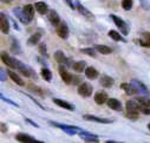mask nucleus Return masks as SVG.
I'll use <instances>...</instances> for the list:
<instances>
[{"label": "nucleus", "mask_w": 150, "mask_h": 143, "mask_svg": "<svg viewBox=\"0 0 150 143\" xmlns=\"http://www.w3.org/2000/svg\"><path fill=\"white\" fill-rule=\"evenodd\" d=\"M76 10L84 17V18H86L88 20H90V21H93L95 20V16L86 8V7H84L82 4H79V3H77V7H76Z\"/></svg>", "instance_id": "nucleus-12"}, {"label": "nucleus", "mask_w": 150, "mask_h": 143, "mask_svg": "<svg viewBox=\"0 0 150 143\" xmlns=\"http://www.w3.org/2000/svg\"><path fill=\"white\" fill-rule=\"evenodd\" d=\"M53 57H54V59H56L57 63H59V64H64V65H66V62H67V59H69L62 50H57V51L54 52Z\"/></svg>", "instance_id": "nucleus-28"}, {"label": "nucleus", "mask_w": 150, "mask_h": 143, "mask_svg": "<svg viewBox=\"0 0 150 143\" xmlns=\"http://www.w3.org/2000/svg\"><path fill=\"white\" fill-rule=\"evenodd\" d=\"M0 59L3 60V63L5 65H7V67L12 69V70H17V63H18V59L10 56L8 52L6 51H1L0 52Z\"/></svg>", "instance_id": "nucleus-3"}, {"label": "nucleus", "mask_w": 150, "mask_h": 143, "mask_svg": "<svg viewBox=\"0 0 150 143\" xmlns=\"http://www.w3.org/2000/svg\"><path fill=\"white\" fill-rule=\"evenodd\" d=\"M137 101H138L141 104H143V105H148V106H150V99H149L148 97H138Z\"/></svg>", "instance_id": "nucleus-40"}, {"label": "nucleus", "mask_w": 150, "mask_h": 143, "mask_svg": "<svg viewBox=\"0 0 150 143\" xmlns=\"http://www.w3.org/2000/svg\"><path fill=\"white\" fill-rule=\"evenodd\" d=\"M53 103H56V105L60 106V108H63L65 110H69V111L74 110V105H72L71 103H69L66 101H63V99H59V98H53Z\"/></svg>", "instance_id": "nucleus-15"}, {"label": "nucleus", "mask_w": 150, "mask_h": 143, "mask_svg": "<svg viewBox=\"0 0 150 143\" xmlns=\"http://www.w3.org/2000/svg\"><path fill=\"white\" fill-rule=\"evenodd\" d=\"M64 1L66 3V5L71 8V10H76V6L73 5V3H72V0H64Z\"/></svg>", "instance_id": "nucleus-44"}, {"label": "nucleus", "mask_w": 150, "mask_h": 143, "mask_svg": "<svg viewBox=\"0 0 150 143\" xmlns=\"http://www.w3.org/2000/svg\"><path fill=\"white\" fill-rule=\"evenodd\" d=\"M38 50H39V53H40L43 57H47V46H46L45 43H39Z\"/></svg>", "instance_id": "nucleus-35"}, {"label": "nucleus", "mask_w": 150, "mask_h": 143, "mask_svg": "<svg viewBox=\"0 0 150 143\" xmlns=\"http://www.w3.org/2000/svg\"><path fill=\"white\" fill-rule=\"evenodd\" d=\"M121 89L124 90V91L127 92V95H130V96L138 93L137 89L135 88V85H134L132 83H122V84H121Z\"/></svg>", "instance_id": "nucleus-21"}, {"label": "nucleus", "mask_w": 150, "mask_h": 143, "mask_svg": "<svg viewBox=\"0 0 150 143\" xmlns=\"http://www.w3.org/2000/svg\"><path fill=\"white\" fill-rule=\"evenodd\" d=\"M132 0H122V7L125 10V11H130L132 8Z\"/></svg>", "instance_id": "nucleus-36"}, {"label": "nucleus", "mask_w": 150, "mask_h": 143, "mask_svg": "<svg viewBox=\"0 0 150 143\" xmlns=\"http://www.w3.org/2000/svg\"><path fill=\"white\" fill-rule=\"evenodd\" d=\"M106 104H108V106L110 109L116 110V111H122V109H123L122 108V103L118 99H116V98H109Z\"/></svg>", "instance_id": "nucleus-17"}, {"label": "nucleus", "mask_w": 150, "mask_h": 143, "mask_svg": "<svg viewBox=\"0 0 150 143\" xmlns=\"http://www.w3.org/2000/svg\"><path fill=\"white\" fill-rule=\"evenodd\" d=\"M34 7H35V11L38 12L39 14H42V16L47 14V12L50 11L47 4L44 3V1H37V3L34 4Z\"/></svg>", "instance_id": "nucleus-19"}, {"label": "nucleus", "mask_w": 150, "mask_h": 143, "mask_svg": "<svg viewBox=\"0 0 150 143\" xmlns=\"http://www.w3.org/2000/svg\"><path fill=\"white\" fill-rule=\"evenodd\" d=\"M56 33L58 34V37L62 39H67L70 35V30L69 26L65 21H60L57 26H56Z\"/></svg>", "instance_id": "nucleus-5"}, {"label": "nucleus", "mask_w": 150, "mask_h": 143, "mask_svg": "<svg viewBox=\"0 0 150 143\" xmlns=\"http://www.w3.org/2000/svg\"><path fill=\"white\" fill-rule=\"evenodd\" d=\"M81 52H82V53H85V55H88V56H90V57H93V58H95L96 55H97V53H96L97 51H96L95 47H85V49H82Z\"/></svg>", "instance_id": "nucleus-34"}, {"label": "nucleus", "mask_w": 150, "mask_h": 143, "mask_svg": "<svg viewBox=\"0 0 150 143\" xmlns=\"http://www.w3.org/2000/svg\"><path fill=\"white\" fill-rule=\"evenodd\" d=\"M84 72H85V77L89 78V79H91V81L98 78V76H99V72H98V71L95 67H92V66H88L85 69Z\"/></svg>", "instance_id": "nucleus-24"}, {"label": "nucleus", "mask_w": 150, "mask_h": 143, "mask_svg": "<svg viewBox=\"0 0 150 143\" xmlns=\"http://www.w3.org/2000/svg\"><path fill=\"white\" fill-rule=\"evenodd\" d=\"M138 115H139V113H137V111H127L125 113V116L130 120H137Z\"/></svg>", "instance_id": "nucleus-37"}, {"label": "nucleus", "mask_w": 150, "mask_h": 143, "mask_svg": "<svg viewBox=\"0 0 150 143\" xmlns=\"http://www.w3.org/2000/svg\"><path fill=\"white\" fill-rule=\"evenodd\" d=\"M50 124H51V125H53V127H56V128H59V129L64 130V131H65L67 135H71V136L76 135V134H77V131H82V130H83L82 128L76 127V125L62 124V123H56V122H52V121H50Z\"/></svg>", "instance_id": "nucleus-2"}, {"label": "nucleus", "mask_w": 150, "mask_h": 143, "mask_svg": "<svg viewBox=\"0 0 150 143\" xmlns=\"http://www.w3.org/2000/svg\"><path fill=\"white\" fill-rule=\"evenodd\" d=\"M3 4H11L12 1H14V0H0Z\"/></svg>", "instance_id": "nucleus-46"}, {"label": "nucleus", "mask_w": 150, "mask_h": 143, "mask_svg": "<svg viewBox=\"0 0 150 143\" xmlns=\"http://www.w3.org/2000/svg\"><path fill=\"white\" fill-rule=\"evenodd\" d=\"M42 37H43V33L39 31V32H35V33H33L31 37L27 39V44L30 45V46H34V45H38L39 43H40V39H42Z\"/></svg>", "instance_id": "nucleus-16"}, {"label": "nucleus", "mask_w": 150, "mask_h": 143, "mask_svg": "<svg viewBox=\"0 0 150 143\" xmlns=\"http://www.w3.org/2000/svg\"><path fill=\"white\" fill-rule=\"evenodd\" d=\"M110 18L112 19V21L116 24V26L121 30V32L123 33V35H128V34H129V31H130V30H129L127 23H125L122 18H120V17H117V16H115V14H111Z\"/></svg>", "instance_id": "nucleus-4"}, {"label": "nucleus", "mask_w": 150, "mask_h": 143, "mask_svg": "<svg viewBox=\"0 0 150 143\" xmlns=\"http://www.w3.org/2000/svg\"><path fill=\"white\" fill-rule=\"evenodd\" d=\"M30 1H31V0H30Z\"/></svg>", "instance_id": "nucleus-49"}, {"label": "nucleus", "mask_w": 150, "mask_h": 143, "mask_svg": "<svg viewBox=\"0 0 150 143\" xmlns=\"http://www.w3.org/2000/svg\"><path fill=\"white\" fill-rule=\"evenodd\" d=\"M13 14L17 17V19L20 21V23H23L24 25H28L30 23H31V20L27 18V16L25 14V12H24V8H21V7H14L13 8Z\"/></svg>", "instance_id": "nucleus-9"}, {"label": "nucleus", "mask_w": 150, "mask_h": 143, "mask_svg": "<svg viewBox=\"0 0 150 143\" xmlns=\"http://www.w3.org/2000/svg\"><path fill=\"white\" fill-rule=\"evenodd\" d=\"M139 111L143 113L144 115H150V106L141 104V106H139Z\"/></svg>", "instance_id": "nucleus-39"}, {"label": "nucleus", "mask_w": 150, "mask_h": 143, "mask_svg": "<svg viewBox=\"0 0 150 143\" xmlns=\"http://www.w3.org/2000/svg\"><path fill=\"white\" fill-rule=\"evenodd\" d=\"M17 70L19 71L21 75H24V76L27 77V78L37 79V74L34 72V70H33L31 66L24 64V63L20 62V60H18V63H17Z\"/></svg>", "instance_id": "nucleus-1"}, {"label": "nucleus", "mask_w": 150, "mask_h": 143, "mask_svg": "<svg viewBox=\"0 0 150 143\" xmlns=\"http://www.w3.org/2000/svg\"><path fill=\"white\" fill-rule=\"evenodd\" d=\"M16 139L18 142H21V143H43V141H38L37 138H34L33 136L24 134V132H18L16 135Z\"/></svg>", "instance_id": "nucleus-8"}, {"label": "nucleus", "mask_w": 150, "mask_h": 143, "mask_svg": "<svg viewBox=\"0 0 150 143\" xmlns=\"http://www.w3.org/2000/svg\"><path fill=\"white\" fill-rule=\"evenodd\" d=\"M40 75H42L44 81H46V82H51L52 81V72H51V70L49 67H42Z\"/></svg>", "instance_id": "nucleus-31"}, {"label": "nucleus", "mask_w": 150, "mask_h": 143, "mask_svg": "<svg viewBox=\"0 0 150 143\" xmlns=\"http://www.w3.org/2000/svg\"><path fill=\"white\" fill-rule=\"evenodd\" d=\"M83 118L86 120V121H91V122H96V123H102V124H110V123L114 122V120L102 118V117H97V116H93V115H84Z\"/></svg>", "instance_id": "nucleus-11"}, {"label": "nucleus", "mask_w": 150, "mask_h": 143, "mask_svg": "<svg viewBox=\"0 0 150 143\" xmlns=\"http://www.w3.org/2000/svg\"><path fill=\"white\" fill-rule=\"evenodd\" d=\"M109 37H110L112 40H115V42H123V43H125V42H127V40L122 37V35H121L117 31H115V30L109 31Z\"/></svg>", "instance_id": "nucleus-32"}, {"label": "nucleus", "mask_w": 150, "mask_h": 143, "mask_svg": "<svg viewBox=\"0 0 150 143\" xmlns=\"http://www.w3.org/2000/svg\"><path fill=\"white\" fill-rule=\"evenodd\" d=\"M25 95H26L27 97H30V98H31V99H32V101H33V102H34V103H35L37 105H38V106H39V108H40V109H45V108H44V106H43V105H42L40 103H38V102H37V99H35V98H33V97H32L31 95H28V93H25Z\"/></svg>", "instance_id": "nucleus-43"}, {"label": "nucleus", "mask_w": 150, "mask_h": 143, "mask_svg": "<svg viewBox=\"0 0 150 143\" xmlns=\"http://www.w3.org/2000/svg\"><path fill=\"white\" fill-rule=\"evenodd\" d=\"M114 83H115V81L108 75H102L100 78H99V84L103 88H111L112 85H114Z\"/></svg>", "instance_id": "nucleus-22"}, {"label": "nucleus", "mask_w": 150, "mask_h": 143, "mask_svg": "<svg viewBox=\"0 0 150 143\" xmlns=\"http://www.w3.org/2000/svg\"><path fill=\"white\" fill-rule=\"evenodd\" d=\"M95 49L98 53H102V55H109L112 52V50L106 45H95Z\"/></svg>", "instance_id": "nucleus-33"}, {"label": "nucleus", "mask_w": 150, "mask_h": 143, "mask_svg": "<svg viewBox=\"0 0 150 143\" xmlns=\"http://www.w3.org/2000/svg\"><path fill=\"white\" fill-rule=\"evenodd\" d=\"M23 8H24V12H25V14L27 16V18L32 21V20H33V17H34L35 7H34L33 5H30V4H28V5H25Z\"/></svg>", "instance_id": "nucleus-30"}, {"label": "nucleus", "mask_w": 150, "mask_h": 143, "mask_svg": "<svg viewBox=\"0 0 150 143\" xmlns=\"http://www.w3.org/2000/svg\"><path fill=\"white\" fill-rule=\"evenodd\" d=\"M93 99H95V102L98 105H102V104H104V103L108 102L109 97H108V93L105 91H97L95 93V96H93Z\"/></svg>", "instance_id": "nucleus-14"}, {"label": "nucleus", "mask_w": 150, "mask_h": 143, "mask_svg": "<svg viewBox=\"0 0 150 143\" xmlns=\"http://www.w3.org/2000/svg\"><path fill=\"white\" fill-rule=\"evenodd\" d=\"M78 95L79 96H82V97H84V98H88V97H90L91 95H92V91H93V88H92V85L90 84V83H88V82H83V83H81V85L78 86Z\"/></svg>", "instance_id": "nucleus-6"}, {"label": "nucleus", "mask_w": 150, "mask_h": 143, "mask_svg": "<svg viewBox=\"0 0 150 143\" xmlns=\"http://www.w3.org/2000/svg\"><path fill=\"white\" fill-rule=\"evenodd\" d=\"M8 131V127H7V124L6 123H4V122H0V132H7Z\"/></svg>", "instance_id": "nucleus-42"}, {"label": "nucleus", "mask_w": 150, "mask_h": 143, "mask_svg": "<svg viewBox=\"0 0 150 143\" xmlns=\"http://www.w3.org/2000/svg\"><path fill=\"white\" fill-rule=\"evenodd\" d=\"M0 31L4 34H8L10 32V21L4 12H0Z\"/></svg>", "instance_id": "nucleus-10"}, {"label": "nucleus", "mask_w": 150, "mask_h": 143, "mask_svg": "<svg viewBox=\"0 0 150 143\" xmlns=\"http://www.w3.org/2000/svg\"><path fill=\"white\" fill-rule=\"evenodd\" d=\"M135 43H138L143 47H150V33L145 32L142 34V38L138 40H135Z\"/></svg>", "instance_id": "nucleus-25"}, {"label": "nucleus", "mask_w": 150, "mask_h": 143, "mask_svg": "<svg viewBox=\"0 0 150 143\" xmlns=\"http://www.w3.org/2000/svg\"><path fill=\"white\" fill-rule=\"evenodd\" d=\"M106 143H116V141H106Z\"/></svg>", "instance_id": "nucleus-47"}, {"label": "nucleus", "mask_w": 150, "mask_h": 143, "mask_svg": "<svg viewBox=\"0 0 150 143\" xmlns=\"http://www.w3.org/2000/svg\"><path fill=\"white\" fill-rule=\"evenodd\" d=\"M72 69L76 71V72L81 74V72H84L85 69H86V63L84 60H78V62H74Z\"/></svg>", "instance_id": "nucleus-29"}, {"label": "nucleus", "mask_w": 150, "mask_h": 143, "mask_svg": "<svg viewBox=\"0 0 150 143\" xmlns=\"http://www.w3.org/2000/svg\"><path fill=\"white\" fill-rule=\"evenodd\" d=\"M7 71H5L3 67H0V82H5L7 79Z\"/></svg>", "instance_id": "nucleus-38"}, {"label": "nucleus", "mask_w": 150, "mask_h": 143, "mask_svg": "<svg viewBox=\"0 0 150 143\" xmlns=\"http://www.w3.org/2000/svg\"><path fill=\"white\" fill-rule=\"evenodd\" d=\"M139 106H141V103L138 101H128L127 104H125L127 111H137V113H139Z\"/></svg>", "instance_id": "nucleus-26"}, {"label": "nucleus", "mask_w": 150, "mask_h": 143, "mask_svg": "<svg viewBox=\"0 0 150 143\" xmlns=\"http://www.w3.org/2000/svg\"><path fill=\"white\" fill-rule=\"evenodd\" d=\"M27 90L28 91H31V92H33V93H35V95H38L39 97H42V98H44L45 97V95H44V91L37 85V84H32V83H28L27 85Z\"/></svg>", "instance_id": "nucleus-27"}, {"label": "nucleus", "mask_w": 150, "mask_h": 143, "mask_svg": "<svg viewBox=\"0 0 150 143\" xmlns=\"http://www.w3.org/2000/svg\"><path fill=\"white\" fill-rule=\"evenodd\" d=\"M7 75H8V77H10L16 84H18L19 86H24V85H25L24 79H23L18 74H16L14 71H12V69H10V67H8V70H7Z\"/></svg>", "instance_id": "nucleus-13"}, {"label": "nucleus", "mask_w": 150, "mask_h": 143, "mask_svg": "<svg viewBox=\"0 0 150 143\" xmlns=\"http://www.w3.org/2000/svg\"><path fill=\"white\" fill-rule=\"evenodd\" d=\"M10 40H11V47H10L11 52H12L13 55H20V53L23 52V50H21V47H20L19 42H18L14 37H11Z\"/></svg>", "instance_id": "nucleus-23"}, {"label": "nucleus", "mask_w": 150, "mask_h": 143, "mask_svg": "<svg viewBox=\"0 0 150 143\" xmlns=\"http://www.w3.org/2000/svg\"><path fill=\"white\" fill-rule=\"evenodd\" d=\"M47 19L51 23V25H53V26H57L60 23V17L54 10H50L47 12Z\"/></svg>", "instance_id": "nucleus-18"}, {"label": "nucleus", "mask_w": 150, "mask_h": 143, "mask_svg": "<svg viewBox=\"0 0 150 143\" xmlns=\"http://www.w3.org/2000/svg\"><path fill=\"white\" fill-rule=\"evenodd\" d=\"M58 71H59L60 78L63 79V82H64L65 84H71V83H72V81H73V76L69 72L67 67H66L64 64H60V65H59Z\"/></svg>", "instance_id": "nucleus-7"}, {"label": "nucleus", "mask_w": 150, "mask_h": 143, "mask_svg": "<svg viewBox=\"0 0 150 143\" xmlns=\"http://www.w3.org/2000/svg\"><path fill=\"white\" fill-rule=\"evenodd\" d=\"M148 129H149V130H150V123H149V124H148Z\"/></svg>", "instance_id": "nucleus-48"}, {"label": "nucleus", "mask_w": 150, "mask_h": 143, "mask_svg": "<svg viewBox=\"0 0 150 143\" xmlns=\"http://www.w3.org/2000/svg\"><path fill=\"white\" fill-rule=\"evenodd\" d=\"M131 83L135 85V88L137 89L138 93H142V95H144V96H148V95H149V90L146 89V86H145L142 82H139V81H137V79H132Z\"/></svg>", "instance_id": "nucleus-20"}, {"label": "nucleus", "mask_w": 150, "mask_h": 143, "mask_svg": "<svg viewBox=\"0 0 150 143\" xmlns=\"http://www.w3.org/2000/svg\"><path fill=\"white\" fill-rule=\"evenodd\" d=\"M25 122H27L28 124H31V125H32V127H34V128H39V125H38V124L34 123V122H33L32 120H30V118H26V117H25Z\"/></svg>", "instance_id": "nucleus-45"}, {"label": "nucleus", "mask_w": 150, "mask_h": 143, "mask_svg": "<svg viewBox=\"0 0 150 143\" xmlns=\"http://www.w3.org/2000/svg\"><path fill=\"white\" fill-rule=\"evenodd\" d=\"M139 4L144 10H150V3L148 0H139Z\"/></svg>", "instance_id": "nucleus-41"}]
</instances>
